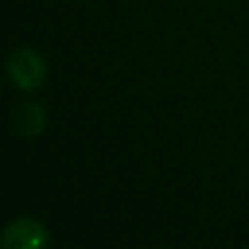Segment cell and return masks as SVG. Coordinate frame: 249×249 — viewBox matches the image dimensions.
<instances>
[{"mask_svg": "<svg viewBox=\"0 0 249 249\" xmlns=\"http://www.w3.org/2000/svg\"><path fill=\"white\" fill-rule=\"evenodd\" d=\"M7 72L13 86L24 92H31L44 83L46 64L39 53L31 51V48H18L11 53L7 61Z\"/></svg>", "mask_w": 249, "mask_h": 249, "instance_id": "cell-1", "label": "cell"}, {"mask_svg": "<svg viewBox=\"0 0 249 249\" xmlns=\"http://www.w3.org/2000/svg\"><path fill=\"white\" fill-rule=\"evenodd\" d=\"M46 124V114L39 105L35 103H24L20 109L16 112V127L20 133H26V136H35L39 133Z\"/></svg>", "mask_w": 249, "mask_h": 249, "instance_id": "cell-3", "label": "cell"}, {"mask_svg": "<svg viewBox=\"0 0 249 249\" xmlns=\"http://www.w3.org/2000/svg\"><path fill=\"white\" fill-rule=\"evenodd\" d=\"M0 243L7 249H39L51 243V236L39 221L16 219L4 228Z\"/></svg>", "mask_w": 249, "mask_h": 249, "instance_id": "cell-2", "label": "cell"}]
</instances>
